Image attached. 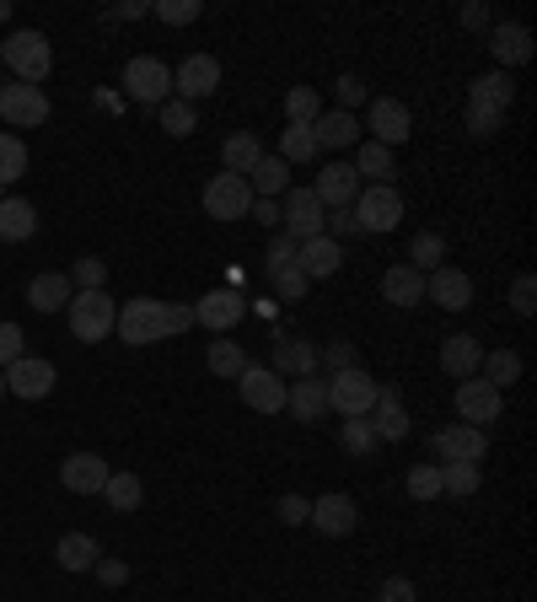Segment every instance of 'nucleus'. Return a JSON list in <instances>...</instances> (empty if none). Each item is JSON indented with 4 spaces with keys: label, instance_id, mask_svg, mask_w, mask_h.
Returning <instances> with one entry per match:
<instances>
[{
    "label": "nucleus",
    "instance_id": "nucleus-33",
    "mask_svg": "<svg viewBox=\"0 0 537 602\" xmlns=\"http://www.w3.org/2000/svg\"><path fill=\"white\" fill-rule=\"evenodd\" d=\"M382 296H387L393 307H419V302H425V275L409 270V264H393V270L382 275Z\"/></svg>",
    "mask_w": 537,
    "mask_h": 602
},
{
    "label": "nucleus",
    "instance_id": "nucleus-2",
    "mask_svg": "<svg viewBox=\"0 0 537 602\" xmlns=\"http://www.w3.org/2000/svg\"><path fill=\"white\" fill-rule=\"evenodd\" d=\"M0 60L11 65V76L28 81V86L49 81V71H54V49H49V39H43L39 28H22V33H11V39L0 43Z\"/></svg>",
    "mask_w": 537,
    "mask_h": 602
},
{
    "label": "nucleus",
    "instance_id": "nucleus-11",
    "mask_svg": "<svg viewBox=\"0 0 537 602\" xmlns=\"http://www.w3.org/2000/svg\"><path fill=\"white\" fill-rule=\"evenodd\" d=\"M54 382H60V371H54V361H43V356H22V361L6 366V393H17V399H28V403H43L54 393Z\"/></svg>",
    "mask_w": 537,
    "mask_h": 602
},
{
    "label": "nucleus",
    "instance_id": "nucleus-17",
    "mask_svg": "<svg viewBox=\"0 0 537 602\" xmlns=\"http://www.w3.org/2000/svg\"><path fill=\"white\" fill-rule=\"evenodd\" d=\"M425 302H436L441 313H468L473 307V281L457 264H441L436 275H425Z\"/></svg>",
    "mask_w": 537,
    "mask_h": 602
},
{
    "label": "nucleus",
    "instance_id": "nucleus-47",
    "mask_svg": "<svg viewBox=\"0 0 537 602\" xmlns=\"http://www.w3.org/2000/svg\"><path fill=\"white\" fill-rule=\"evenodd\" d=\"M404 489H409L414 500H436V495H441V468H436V463H414Z\"/></svg>",
    "mask_w": 537,
    "mask_h": 602
},
{
    "label": "nucleus",
    "instance_id": "nucleus-21",
    "mask_svg": "<svg viewBox=\"0 0 537 602\" xmlns=\"http://www.w3.org/2000/svg\"><path fill=\"white\" fill-rule=\"evenodd\" d=\"M286 409L301 425H318L329 414V377H296V382H286Z\"/></svg>",
    "mask_w": 537,
    "mask_h": 602
},
{
    "label": "nucleus",
    "instance_id": "nucleus-46",
    "mask_svg": "<svg viewBox=\"0 0 537 602\" xmlns=\"http://www.w3.org/2000/svg\"><path fill=\"white\" fill-rule=\"evenodd\" d=\"M157 114H162V129L172 135V140H183V135H194V129H200V124H194V108H189V103H178V97H167Z\"/></svg>",
    "mask_w": 537,
    "mask_h": 602
},
{
    "label": "nucleus",
    "instance_id": "nucleus-26",
    "mask_svg": "<svg viewBox=\"0 0 537 602\" xmlns=\"http://www.w3.org/2000/svg\"><path fill=\"white\" fill-rule=\"evenodd\" d=\"M479 361H484V350H479L473 334H447V339H441V371H447L452 382L479 377Z\"/></svg>",
    "mask_w": 537,
    "mask_h": 602
},
{
    "label": "nucleus",
    "instance_id": "nucleus-12",
    "mask_svg": "<svg viewBox=\"0 0 537 602\" xmlns=\"http://www.w3.org/2000/svg\"><path fill=\"white\" fill-rule=\"evenodd\" d=\"M452 399H457V420H462V425H479V431H484V425H495L500 409H505V393H495L484 377H468V382H457Z\"/></svg>",
    "mask_w": 537,
    "mask_h": 602
},
{
    "label": "nucleus",
    "instance_id": "nucleus-14",
    "mask_svg": "<svg viewBox=\"0 0 537 602\" xmlns=\"http://www.w3.org/2000/svg\"><path fill=\"white\" fill-rule=\"evenodd\" d=\"M237 388L253 414H286V377H275L269 366H243Z\"/></svg>",
    "mask_w": 537,
    "mask_h": 602
},
{
    "label": "nucleus",
    "instance_id": "nucleus-5",
    "mask_svg": "<svg viewBox=\"0 0 537 602\" xmlns=\"http://www.w3.org/2000/svg\"><path fill=\"white\" fill-rule=\"evenodd\" d=\"M125 92L129 103H140V108H162L172 97V65H162L157 54H135L125 65Z\"/></svg>",
    "mask_w": 537,
    "mask_h": 602
},
{
    "label": "nucleus",
    "instance_id": "nucleus-57",
    "mask_svg": "<svg viewBox=\"0 0 537 602\" xmlns=\"http://www.w3.org/2000/svg\"><path fill=\"white\" fill-rule=\"evenodd\" d=\"M355 232H361V226H355V215H350V210H329V221H323V237H355Z\"/></svg>",
    "mask_w": 537,
    "mask_h": 602
},
{
    "label": "nucleus",
    "instance_id": "nucleus-58",
    "mask_svg": "<svg viewBox=\"0 0 537 602\" xmlns=\"http://www.w3.org/2000/svg\"><path fill=\"white\" fill-rule=\"evenodd\" d=\"M92 570H97V581H103V587H125V581H129V564L125 560H97Z\"/></svg>",
    "mask_w": 537,
    "mask_h": 602
},
{
    "label": "nucleus",
    "instance_id": "nucleus-50",
    "mask_svg": "<svg viewBox=\"0 0 537 602\" xmlns=\"http://www.w3.org/2000/svg\"><path fill=\"white\" fill-rule=\"evenodd\" d=\"M275 296H280V302H301V296H307V275H301V270H296V264H290V270H280V275H275Z\"/></svg>",
    "mask_w": 537,
    "mask_h": 602
},
{
    "label": "nucleus",
    "instance_id": "nucleus-23",
    "mask_svg": "<svg viewBox=\"0 0 537 602\" xmlns=\"http://www.w3.org/2000/svg\"><path fill=\"white\" fill-rule=\"evenodd\" d=\"M243 318H248V302H243L237 291H210L205 302H194V323H205V328H215V334L237 328Z\"/></svg>",
    "mask_w": 537,
    "mask_h": 602
},
{
    "label": "nucleus",
    "instance_id": "nucleus-48",
    "mask_svg": "<svg viewBox=\"0 0 537 602\" xmlns=\"http://www.w3.org/2000/svg\"><path fill=\"white\" fill-rule=\"evenodd\" d=\"M296 247H301V242H290L286 232H275V237H269V253H264V275H269V281H275L280 270L296 264Z\"/></svg>",
    "mask_w": 537,
    "mask_h": 602
},
{
    "label": "nucleus",
    "instance_id": "nucleus-10",
    "mask_svg": "<svg viewBox=\"0 0 537 602\" xmlns=\"http://www.w3.org/2000/svg\"><path fill=\"white\" fill-rule=\"evenodd\" d=\"M0 119L11 124V129H39V124H49V97H43V86H28V81L0 86Z\"/></svg>",
    "mask_w": 537,
    "mask_h": 602
},
{
    "label": "nucleus",
    "instance_id": "nucleus-13",
    "mask_svg": "<svg viewBox=\"0 0 537 602\" xmlns=\"http://www.w3.org/2000/svg\"><path fill=\"white\" fill-rule=\"evenodd\" d=\"M221 86V60L215 54H189L178 71H172V92H178V103H205L210 92Z\"/></svg>",
    "mask_w": 537,
    "mask_h": 602
},
{
    "label": "nucleus",
    "instance_id": "nucleus-60",
    "mask_svg": "<svg viewBox=\"0 0 537 602\" xmlns=\"http://www.w3.org/2000/svg\"><path fill=\"white\" fill-rule=\"evenodd\" d=\"M307 511H312V500H301V495H286V500H280V522H290V527L307 522Z\"/></svg>",
    "mask_w": 537,
    "mask_h": 602
},
{
    "label": "nucleus",
    "instance_id": "nucleus-55",
    "mask_svg": "<svg viewBox=\"0 0 537 602\" xmlns=\"http://www.w3.org/2000/svg\"><path fill=\"white\" fill-rule=\"evenodd\" d=\"M376 602H419V592H414L409 575H387V581L376 587Z\"/></svg>",
    "mask_w": 537,
    "mask_h": 602
},
{
    "label": "nucleus",
    "instance_id": "nucleus-27",
    "mask_svg": "<svg viewBox=\"0 0 537 602\" xmlns=\"http://www.w3.org/2000/svg\"><path fill=\"white\" fill-rule=\"evenodd\" d=\"M71 296H76V285H71V275H60V270H49V275H33V281H28V302H33V313H65Z\"/></svg>",
    "mask_w": 537,
    "mask_h": 602
},
{
    "label": "nucleus",
    "instance_id": "nucleus-63",
    "mask_svg": "<svg viewBox=\"0 0 537 602\" xmlns=\"http://www.w3.org/2000/svg\"><path fill=\"white\" fill-rule=\"evenodd\" d=\"M6 17H11V0H0V22H6Z\"/></svg>",
    "mask_w": 537,
    "mask_h": 602
},
{
    "label": "nucleus",
    "instance_id": "nucleus-39",
    "mask_svg": "<svg viewBox=\"0 0 537 602\" xmlns=\"http://www.w3.org/2000/svg\"><path fill=\"white\" fill-rule=\"evenodd\" d=\"M441 264H447V237H441V232H419V237L409 242V270L436 275Z\"/></svg>",
    "mask_w": 537,
    "mask_h": 602
},
{
    "label": "nucleus",
    "instance_id": "nucleus-20",
    "mask_svg": "<svg viewBox=\"0 0 537 602\" xmlns=\"http://www.w3.org/2000/svg\"><path fill=\"white\" fill-rule=\"evenodd\" d=\"M108 474H114V468H108L97 452H71V457L60 463V484H65L71 495H103Z\"/></svg>",
    "mask_w": 537,
    "mask_h": 602
},
{
    "label": "nucleus",
    "instance_id": "nucleus-42",
    "mask_svg": "<svg viewBox=\"0 0 537 602\" xmlns=\"http://www.w3.org/2000/svg\"><path fill=\"white\" fill-rule=\"evenodd\" d=\"M205 366L215 371V377H243L248 350H243V345H232V339H215V345H210V356H205Z\"/></svg>",
    "mask_w": 537,
    "mask_h": 602
},
{
    "label": "nucleus",
    "instance_id": "nucleus-62",
    "mask_svg": "<svg viewBox=\"0 0 537 602\" xmlns=\"http://www.w3.org/2000/svg\"><path fill=\"white\" fill-rule=\"evenodd\" d=\"M140 17H151V0H129V6L108 11V22H140Z\"/></svg>",
    "mask_w": 537,
    "mask_h": 602
},
{
    "label": "nucleus",
    "instance_id": "nucleus-49",
    "mask_svg": "<svg viewBox=\"0 0 537 602\" xmlns=\"http://www.w3.org/2000/svg\"><path fill=\"white\" fill-rule=\"evenodd\" d=\"M511 313H516V318H533L537 313V281L533 275H516V281H511Z\"/></svg>",
    "mask_w": 537,
    "mask_h": 602
},
{
    "label": "nucleus",
    "instance_id": "nucleus-32",
    "mask_svg": "<svg viewBox=\"0 0 537 602\" xmlns=\"http://www.w3.org/2000/svg\"><path fill=\"white\" fill-rule=\"evenodd\" d=\"M54 560H60V570L82 575V570H92V564L103 560V549H97V538H92V532H65V538L54 543Z\"/></svg>",
    "mask_w": 537,
    "mask_h": 602
},
{
    "label": "nucleus",
    "instance_id": "nucleus-44",
    "mask_svg": "<svg viewBox=\"0 0 537 602\" xmlns=\"http://www.w3.org/2000/svg\"><path fill=\"white\" fill-rule=\"evenodd\" d=\"M22 172H28V146H22V135L6 129V135H0V189L17 183Z\"/></svg>",
    "mask_w": 537,
    "mask_h": 602
},
{
    "label": "nucleus",
    "instance_id": "nucleus-6",
    "mask_svg": "<svg viewBox=\"0 0 537 602\" xmlns=\"http://www.w3.org/2000/svg\"><path fill=\"white\" fill-rule=\"evenodd\" d=\"M323 221H329V210L318 204L312 189H286V194H280V232H286L290 242L323 237Z\"/></svg>",
    "mask_w": 537,
    "mask_h": 602
},
{
    "label": "nucleus",
    "instance_id": "nucleus-18",
    "mask_svg": "<svg viewBox=\"0 0 537 602\" xmlns=\"http://www.w3.org/2000/svg\"><path fill=\"white\" fill-rule=\"evenodd\" d=\"M366 129H372V140L376 146H404L414 135V119H409V108L398 103V97H376L372 103V114H366Z\"/></svg>",
    "mask_w": 537,
    "mask_h": 602
},
{
    "label": "nucleus",
    "instance_id": "nucleus-15",
    "mask_svg": "<svg viewBox=\"0 0 537 602\" xmlns=\"http://www.w3.org/2000/svg\"><path fill=\"white\" fill-rule=\"evenodd\" d=\"M490 54H495V71H516L533 60V28L527 22H490Z\"/></svg>",
    "mask_w": 537,
    "mask_h": 602
},
{
    "label": "nucleus",
    "instance_id": "nucleus-1",
    "mask_svg": "<svg viewBox=\"0 0 537 602\" xmlns=\"http://www.w3.org/2000/svg\"><path fill=\"white\" fill-rule=\"evenodd\" d=\"M189 328H194V307L157 302V296H129L125 307H119V323H114V334L125 345H157V339L189 334Z\"/></svg>",
    "mask_w": 537,
    "mask_h": 602
},
{
    "label": "nucleus",
    "instance_id": "nucleus-22",
    "mask_svg": "<svg viewBox=\"0 0 537 602\" xmlns=\"http://www.w3.org/2000/svg\"><path fill=\"white\" fill-rule=\"evenodd\" d=\"M312 135H318V151H350V146L366 140V135H361V119L344 114V108H323L318 124H312Z\"/></svg>",
    "mask_w": 537,
    "mask_h": 602
},
{
    "label": "nucleus",
    "instance_id": "nucleus-8",
    "mask_svg": "<svg viewBox=\"0 0 537 602\" xmlns=\"http://www.w3.org/2000/svg\"><path fill=\"white\" fill-rule=\"evenodd\" d=\"M430 452H436V463H484V452H490V436L479 431V425H441V431H430Z\"/></svg>",
    "mask_w": 537,
    "mask_h": 602
},
{
    "label": "nucleus",
    "instance_id": "nucleus-51",
    "mask_svg": "<svg viewBox=\"0 0 537 602\" xmlns=\"http://www.w3.org/2000/svg\"><path fill=\"white\" fill-rule=\"evenodd\" d=\"M500 124H505V114L500 108H484V103H468V129L484 140V135H495Z\"/></svg>",
    "mask_w": 537,
    "mask_h": 602
},
{
    "label": "nucleus",
    "instance_id": "nucleus-61",
    "mask_svg": "<svg viewBox=\"0 0 537 602\" xmlns=\"http://www.w3.org/2000/svg\"><path fill=\"white\" fill-rule=\"evenodd\" d=\"M258 226H275L280 232V200H253V210H248Z\"/></svg>",
    "mask_w": 537,
    "mask_h": 602
},
{
    "label": "nucleus",
    "instance_id": "nucleus-53",
    "mask_svg": "<svg viewBox=\"0 0 537 602\" xmlns=\"http://www.w3.org/2000/svg\"><path fill=\"white\" fill-rule=\"evenodd\" d=\"M22 345H28V339H22V328H17V323H0V371H6L11 361H22V356H28Z\"/></svg>",
    "mask_w": 537,
    "mask_h": 602
},
{
    "label": "nucleus",
    "instance_id": "nucleus-4",
    "mask_svg": "<svg viewBox=\"0 0 537 602\" xmlns=\"http://www.w3.org/2000/svg\"><path fill=\"white\" fill-rule=\"evenodd\" d=\"M350 215H355V226L361 232H398V221H404V194L393 189V183H366L355 204H350Z\"/></svg>",
    "mask_w": 537,
    "mask_h": 602
},
{
    "label": "nucleus",
    "instance_id": "nucleus-43",
    "mask_svg": "<svg viewBox=\"0 0 537 602\" xmlns=\"http://www.w3.org/2000/svg\"><path fill=\"white\" fill-rule=\"evenodd\" d=\"M339 446H344L350 457H366V452L376 446L372 414H355V420H344V425H339Z\"/></svg>",
    "mask_w": 537,
    "mask_h": 602
},
{
    "label": "nucleus",
    "instance_id": "nucleus-56",
    "mask_svg": "<svg viewBox=\"0 0 537 602\" xmlns=\"http://www.w3.org/2000/svg\"><path fill=\"white\" fill-rule=\"evenodd\" d=\"M318 366H329V377L333 371H350V366H355V345H350V339H333L329 350L318 356Z\"/></svg>",
    "mask_w": 537,
    "mask_h": 602
},
{
    "label": "nucleus",
    "instance_id": "nucleus-16",
    "mask_svg": "<svg viewBox=\"0 0 537 602\" xmlns=\"http://www.w3.org/2000/svg\"><path fill=\"white\" fill-rule=\"evenodd\" d=\"M307 527H318L323 538H350L361 527V506L350 495H318L312 511H307Z\"/></svg>",
    "mask_w": 537,
    "mask_h": 602
},
{
    "label": "nucleus",
    "instance_id": "nucleus-59",
    "mask_svg": "<svg viewBox=\"0 0 537 602\" xmlns=\"http://www.w3.org/2000/svg\"><path fill=\"white\" fill-rule=\"evenodd\" d=\"M457 22H462V28H473V33H490V6H479V0H473V6H462V11H457Z\"/></svg>",
    "mask_w": 537,
    "mask_h": 602
},
{
    "label": "nucleus",
    "instance_id": "nucleus-41",
    "mask_svg": "<svg viewBox=\"0 0 537 602\" xmlns=\"http://www.w3.org/2000/svg\"><path fill=\"white\" fill-rule=\"evenodd\" d=\"M318 114H323V97H318V86H290L286 92V124H318Z\"/></svg>",
    "mask_w": 537,
    "mask_h": 602
},
{
    "label": "nucleus",
    "instance_id": "nucleus-45",
    "mask_svg": "<svg viewBox=\"0 0 537 602\" xmlns=\"http://www.w3.org/2000/svg\"><path fill=\"white\" fill-rule=\"evenodd\" d=\"M151 17H162L167 28H189V22H200V17H205V0H157V6H151Z\"/></svg>",
    "mask_w": 537,
    "mask_h": 602
},
{
    "label": "nucleus",
    "instance_id": "nucleus-38",
    "mask_svg": "<svg viewBox=\"0 0 537 602\" xmlns=\"http://www.w3.org/2000/svg\"><path fill=\"white\" fill-rule=\"evenodd\" d=\"M441 468V495H452V500H468V495H479V463H436Z\"/></svg>",
    "mask_w": 537,
    "mask_h": 602
},
{
    "label": "nucleus",
    "instance_id": "nucleus-24",
    "mask_svg": "<svg viewBox=\"0 0 537 602\" xmlns=\"http://www.w3.org/2000/svg\"><path fill=\"white\" fill-rule=\"evenodd\" d=\"M339 264H344V247H339L333 237H312V242L296 247V270H301L307 281H333Z\"/></svg>",
    "mask_w": 537,
    "mask_h": 602
},
{
    "label": "nucleus",
    "instance_id": "nucleus-40",
    "mask_svg": "<svg viewBox=\"0 0 537 602\" xmlns=\"http://www.w3.org/2000/svg\"><path fill=\"white\" fill-rule=\"evenodd\" d=\"M318 135L307 129V124H286L280 129V161H318Z\"/></svg>",
    "mask_w": 537,
    "mask_h": 602
},
{
    "label": "nucleus",
    "instance_id": "nucleus-28",
    "mask_svg": "<svg viewBox=\"0 0 537 602\" xmlns=\"http://www.w3.org/2000/svg\"><path fill=\"white\" fill-rule=\"evenodd\" d=\"M269 371H275V377H290V382H296V377H318V350H312L307 339H280Z\"/></svg>",
    "mask_w": 537,
    "mask_h": 602
},
{
    "label": "nucleus",
    "instance_id": "nucleus-52",
    "mask_svg": "<svg viewBox=\"0 0 537 602\" xmlns=\"http://www.w3.org/2000/svg\"><path fill=\"white\" fill-rule=\"evenodd\" d=\"M103 281H108V264L103 258H76V291H103Z\"/></svg>",
    "mask_w": 537,
    "mask_h": 602
},
{
    "label": "nucleus",
    "instance_id": "nucleus-64",
    "mask_svg": "<svg viewBox=\"0 0 537 602\" xmlns=\"http://www.w3.org/2000/svg\"><path fill=\"white\" fill-rule=\"evenodd\" d=\"M0 399H6V371H0Z\"/></svg>",
    "mask_w": 537,
    "mask_h": 602
},
{
    "label": "nucleus",
    "instance_id": "nucleus-35",
    "mask_svg": "<svg viewBox=\"0 0 537 602\" xmlns=\"http://www.w3.org/2000/svg\"><path fill=\"white\" fill-rule=\"evenodd\" d=\"M350 167H355V178H361V183H393V172H398V167H393V151H387V146H376V140H361Z\"/></svg>",
    "mask_w": 537,
    "mask_h": 602
},
{
    "label": "nucleus",
    "instance_id": "nucleus-37",
    "mask_svg": "<svg viewBox=\"0 0 537 602\" xmlns=\"http://www.w3.org/2000/svg\"><path fill=\"white\" fill-rule=\"evenodd\" d=\"M103 500L125 517V511H140V500H146V484H140V474H108V484H103Z\"/></svg>",
    "mask_w": 537,
    "mask_h": 602
},
{
    "label": "nucleus",
    "instance_id": "nucleus-3",
    "mask_svg": "<svg viewBox=\"0 0 537 602\" xmlns=\"http://www.w3.org/2000/svg\"><path fill=\"white\" fill-rule=\"evenodd\" d=\"M65 313H71V334L82 345H103L114 334V323H119V302L108 291H76Z\"/></svg>",
    "mask_w": 537,
    "mask_h": 602
},
{
    "label": "nucleus",
    "instance_id": "nucleus-7",
    "mask_svg": "<svg viewBox=\"0 0 537 602\" xmlns=\"http://www.w3.org/2000/svg\"><path fill=\"white\" fill-rule=\"evenodd\" d=\"M329 409H333V414H344V420L372 414V409H376V377H372V371H361V366L333 371V377H329Z\"/></svg>",
    "mask_w": 537,
    "mask_h": 602
},
{
    "label": "nucleus",
    "instance_id": "nucleus-54",
    "mask_svg": "<svg viewBox=\"0 0 537 602\" xmlns=\"http://www.w3.org/2000/svg\"><path fill=\"white\" fill-rule=\"evenodd\" d=\"M333 97H339V108L350 114V108H361V103H366V81H361V76H339V81H333Z\"/></svg>",
    "mask_w": 537,
    "mask_h": 602
},
{
    "label": "nucleus",
    "instance_id": "nucleus-9",
    "mask_svg": "<svg viewBox=\"0 0 537 602\" xmlns=\"http://www.w3.org/2000/svg\"><path fill=\"white\" fill-rule=\"evenodd\" d=\"M248 210H253L248 178L215 172V178L205 183V215H215V221H248Z\"/></svg>",
    "mask_w": 537,
    "mask_h": 602
},
{
    "label": "nucleus",
    "instance_id": "nucleus-34",
    "mask_svg": "<svg viewBox=\"0 0 537 602\" xmlns=\"http://www.w3.org/2000/svg\"><path fill=\"white\" fill-rule=\"evenodd\" d=\"M248 189H253V200H280V194L290 189V161L264 151V161L248 172Z\"/></svg>",
    "mask_w": 537,
    "mask_h": 602
},
{
    "label": "nucleus",
    "instance_id": "nucleus-25",
    "mask_svg": "<svg viewBox=\"0 0 537 602\" xmlns=\"http://www.w3.org/2000/svg\"><path fill=\"white\" fill-rule=\"evenodd\" d=\"M372 431L376 442H404L414 425H409V409H404V399H398V388H376V409H372Z\"/></svg>",
    "mask_w": 537,
    "mask_h": 602
},
{
    "label": "nucleus",
    "instance_id": "nucleus-30",
    "mask_svg": "<svg viewBox=\"0 0 537 602\" xmlns=\"http://www.w3.org/2000/svg\"><path fill=\"white\" fill-rule=\"evenodd\" d=\"M258 161H264V140H258L253 129H237V135H226V146H221V167H226V172L248 178Z\"/></svg>",
    "mask_w": 537,
    "mask_h": 602
},
{
    "label": "nucleus",
    "instance_id": "nucleus-29",
    "mask_svg": "<svg viewBox=\"0 0 537 602\" xmlns=\"http://www.w3.org/2000/svg\"><path fill=\"white\" fill-rule=\"evenodd\" d=\"M39 232V210L17 194H0V242H28Z\"/></svg>",
    "mask_w": 537,
    "mask_h": 602
},
{
    "label": "nucleus",
    "instance_id": "nucleus-19",
    "mask_svg": "<svg viewBox=\"0 0 537 602\" xmlns=\"http://www.w3.org/2000/svg\"><path fill=\"white\" fill-rule=\"evenodd\" d=\"M312 194L323 210H350L355 194H361V178H355V167L350 161H329L323 172H318V183H312Z\"/></svg>",
    "mask_w": 537,
    "mask_h": 602
},
{
    "label": "nucleus",
    "instance_id": "nucleus-31",
    "mask_svg": "<svg viewBox=\"0 0 537 602\" xmlns=\"http://www.w3.org/2000/svg\"><path fill=\"white\" fill-rule=\"evenodd\" d=\"M468 103H484V108H511L516 103V81L505 76V71H484V76L468 81Z\"/></svg>",
    "mask_w": 537,
    "mask_h": 602
},
{
    "label": "nucleus",
    "instance_id": "nucleus-36",
    "mask_svg": "<svg viewBox=\"0 0 537 602\" xmlns=\"http://www.w3.org/2000/svg\"><path fill=\"white\" fill-rule=\"evenodd\" d=\"M522 371H527V361L516 356V350H490L484 361H479V377L495 388V393H505V388H516L522 382Z\"/></svg>",
    "mask_w": 537,
    "mask_h": 602
}]
</instances>
